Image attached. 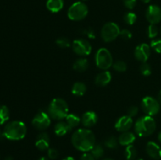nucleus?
I'll use <instances>...</instances> for the list:
<instances>
[{
  "mask_svg": "<svg viewBox=\"0 0 161 160\" xmlns=\"http://www.w3.org/2000/svg\"><path fill=\"white\" fill-rule=\"evenodd\" d=\"M72 144L75 148L83 152H91L96 144L95 136L88 129H79L72 136Z\"/></svg>",
  "mask_w": 161,
  "mask_h": 160,
  "instance_id": "obj_1",
  "label": "nucleus"
},
{
  "mask_svg": "<svg viewBox=\"0 0 161 160\" xmlns=\"http://www.w3.org/2000/svg\"><path fill=\"white\" fill-rule=\"evenodd\" d=\"M27 133L26 125L21 121H12L4 127L3 136L10 141H20L25 138Z\"/></svg>",
  "mask_w": 161,
  "mask_h": 160,
  "instance_id": "obj_2",
  "label": "nucleus"
},
{
  "mask_svg": "<svg viewBox=\"0 0 161 160\" xmlns=\"http://www.w3.org/2000/svg\"><path fill=\"white\" fill-rule=\"evenodd\" d=\"M48 114L54 120L61 121L69 115V106L64 99L54 98L51 100L48 107Z\"/></svg>",
  "mask_w": 161,
  "mask_h": 160,
  "instance_id": "obj_3",
  "label": "nucleus"
},
{
  "mask_svg": "<svg viewBox=\"0 0 161 160\" xmlns=\"http://www.w3.org/2000/svg\"><path fill=\"white\" fill-rule=\"evenodd\" d=\"M157 128L156 121L152 116L146 115L139 118L135 124V131L138 136L143 137L153 134Z\"/></svg>",
  "mask_w": 161,
  "mask_h": 160,
  "instance_id": "obj_4",
  "label": "nucleus"
},
{
  "mask_svg": "<svg viewBox=\"0 0 161 160\" xmlns=\"http://www.w3.org/2000/svg\"><path fill=\"white\" fill-rule=\"evenodd\" d=\"M95 63L98 68L107 71L113 66V59L111 53L106 48H100L95 54Z\"/></svg>",
  "mask_w": 161,
  "mask_h": 160,
  "instance_id": "obj_5",
  "label": "nucleus"
},
{
  "mask_svg": "<svg viewBox=\"0 0 161 160\" xmlns=\"http://www.w3.org/2000/svg\"><path fill=\"white\" fill-rule=\"evenodd\" d=\"M88 14V7L83 2H76L69 7L68 10V17L74 21L83 20Z\"/></svg>",
  "mask_w": 161,
  "mask_h": 160,
  "instance_id": "obj_6",
  "label": "nucleus"
},
{
  "mask_svg": "<svg viewBox=\"0 0 161 160\" xmlns=\"http://www.w3.org/2000/svg\"><path fill=\"white\" fill-rule=\"evenodd\" d=\"M119 27L114 22H108L105 24L101 30V36L104 42H110L114 41L119 36Z\"/></svg>",
  "mask_w": 161,
  "mask_h": 160,
  "instance_id": "obj_7",
  "label": "nucleus"
},
{
  "mask_svg": "<svg viewBox=\"0 0 161 160\" xmlns=\"http://www.w3.org/2000/svg\"><path fill=\"white\" fill-rule=\"evenodd\" d=\"M142 109L146 115L153 116L158 114L160 110V104L158 100L152 97H145L141 103Z\"/></svg>",
  "mask_w": 161,
  "mask_h": 160,
  "instance_id": "obj_8",
  "label": "nucleus"
},
{
  "mask_svg": "<svg viewBox=\"0 0 161 160\" xmlns=\"http://www.w3.org/2000/svg\"><path fill=\"white\" fill-rule=\"evenodd\" d=\"M72 47L74 53L80 56H88L92 51V46L91 43L84 39H78L74 40L72 44Z\"/></svg>",
  "mask_w": 161,
  "mask_h": 160,
  "instance_id": "obj_9",
  "label": "nucleus"
},
{
  "mask_svg": "<svg viewBox=\"0 0 161 160\" xmlns=\"http://www.w3.org/2000/svg\"><path fill=\"white\" fill-rule=\"evenodd\" d=\"M50 122H51L50 116L49 115L48 112L45 111H39L34 116L31 121L33 126L39 130H47L50 126Z\"/></svg>",
  "mask_w": 161,
  "mask_h": 160,
  "instance_id": "obj_10",
  "label": "nucleus"
},
{
  "mask_svg": "<svg viewBox=\"0 0 161 160\" xmlns=\"http://www.w3.org/2000/svg\"><path fill=\"white\" fill-rule=\"evenodd\" d=\"M146 17L150 24H157L161 21V8L157 5H151L146 12Z\"/></svg>",
  "mask_w": 161,
  "mask_h": 160,
  "instance_id": "obj_11",
  "label": "nucleus"
},
{
  "mask_svg": "<svg viewBox=\"0 0 161 160\" xmlns=\"http://www.w3.org/2000/svg\"><path fill=\"white\" fill-rule=\"evenodd\" d=\"M150 46L148 44L142 43L136 46L135 50V56L138 61L146 63L150 56Z\"/></svg>",
  "mask_w": 161,
  "mask_h": 160,
  "instance_id": "obj_12",
  "label": "nucleus"
},
{
  "mask_svg": "<svg viewBox=\"0 0 161 160\" xmlns=\"http://www.w3.org/2000/svg\"><path fill=\"white\" fill-rule=\"evenodd\" d=\"M133 125V119L129 115H123L117 119L115 123V128L117 131L124 133L130 130Z\"/></svg>",
  "mask_w": 161,
  "mask_h": 160,
  "instance_id": "obj_13",
  "label": "nucleus"
},
{
  "mask_svg": "<svg viewBox=\"0 0 161 160\" xmlns=\"http://www.w3.org/2000/svg\"><path fill=\"white\" fill-rule=\"evenodd\" d=\"M98 120L97 115L94 111H88L83 113L81 118V122L83 125L86 128H91L94 126Z\"/></svg>",
  "mask_w": 161,
  "mask_h": 160,
  "instance_id": "obj_14",
  "label": "nucleus"
},
{
  "mask_svg": "<svg viewBox=\"0 0 161 160\" xmlns=\"http://www.w3.org/2000/svg\"><path fill=\"white\" fill-rule=\"evenodd\" d=\"M36 147L40 151L48 150L50 148V136L46 132H42L37 136L36 140Z\"/></svg>",
  "mask_w": 161,
  "mask_h": 160,
  "instance_id": "obj_15",
  "label": "nucleus"
},
{
  "mask_svg": "<svg viewBox=\"0 0 161 160\" xmlns=\"http://www.w3.org/2000/svg\"><path fill=\"white\" fill-rule=\"evenodd\" d=\"M146 153L150 158L153 159H160L161 158V147L159 144L153 141H149L147 143L146 147Z\"/></svg>",
  "mask_w": 161,
  "mask_h": 160,
  "instance_id": "obj_16",
  "label": "nucleus"
},
{
  "mask_svg": "<svg viewBox=\"0 0 161 160\" xmlns=\"http://www.w3.org/2000/svg\"><path fill=\"white\" fill-rule=\"evenodd\" d=\"M112 75L108 71H103L95 78V84L97 86H105L111 82Z\"/></svg>",
  "mask_w": 161,
  "mask_h": 160,
  "instance_id": "obj_17",
  "label": "nucleus"
},
{
  "mask_svg": "<svg viewBox=\"0 0 161 160\" xmlns=\"http://www.w3.org/2000/svg\"><path fill=\"white\" fill-rule=\"evenodd\" d=\"M135 135L132 132L127 131L121 133L118 138L119 144L122 146H128L133 144L135 141Z\"/></svg>",
  "mask_w": 161,
  "mask_h": 160,
  "instance_id": "obj_18",
  "label": "nucleus"
},
{
  "mask_svg": "<svg viewBox=\"0 0 161 160\" xmlns=\"http://www.w3.org/2000/svg\"><path fill=\"white\" fill-rule=\"evenodd\" d=\"M71 130H72L69 126V125L66 123V122H63V121H60L54 126V133L58 136H64Z\"/></svg>",
  "mask_w": 161,
  "mask_h": 160,
  "instance_id": "obj_19",
  "label": "nucleus"
},
{
  "mask_svg": "<svg viewBox=\"0 0 161 160\" xmlns=\"http://www.w3.org/2000/svg\"><path fill=\"white\" fill-rule=\"evenodd\" d=\"M64 6L63 0H47V8L52 13H58Z\"/></svg>",
  "mask_w": 161,
  "mask_h": 160,
  "instance_id": "obj_20",
  "label": "nucleus"
},
{
  "mask_svg": "<svg viewBox=\"0 0 161 160\" xmlns=\"http://www.w3.org/2000/svg\"><path fill=\"white\" fill-rule=\"evenodd\" d=\"M88 67H89V63L86 58H80L77 59L76 61L74 62L73 69L78 72H83L87 70Z\"/></svg>",
  "mask_w": 161,
  "mask_h": 160,
  "instance_id": "obj_21",
  "label": "nucleus"
},
{
  "mask_svg": "<svg viewBox=\"0 0 161 160\" xmlns=\"http://www.w3.org/2000/svg\"><path fill=\"white\" fill-rule=\"evenodd\" d=\"M86 91V86L82 82H76L72 87V93L76 97H81L84 95Z\"/></svg>",
  "mask_w": 161,
  "mask_h": 160,
  "instance_id": "obj_22",
  "label": "nucleus"
},
{
  "mask_svg": "<svg viewBox=\"0 0 161 160\" xmlns=\"http://www.w3.org/2000/svg\"><path fill=\"white\" fill-rule=\"evenodd\" d=\"M65 122L69 125V126L70 127L71 130H72L73 128L80 125V122H81V119L75 114H69L67 117L65 118Z\"/></svg>",
  "mask_w": 161,
  "mask_h": 160,
  "instance_id": "obj_23",
  "label": "nucleus"
},
{
  "mask_svg": "<svg viewBox=\"0 0 161 160\" xmlns=\"http://www.w3.org/2000/svg\"><path fill=\"white\" fill-rule=\"evenodd\" d=\"M9 108L5 105H0V125H3L5 122H7L9 119Z\"/></svg>",
  "mask_w": 161,
  "mask_h": 160,
  "instance_id": "obj_24",
  "label": "nucleus"
},
{
  "mask_svg": "<svg viewBox=\"0 0 161 160\" xmlns=\"http://www.w3.org/2000/svg\"><path fill=\"white\" fill-rule=\"evenodd\" d=\"M124 155L127 160H135L137 157V149L132 144L127 146L124 151Z\"/></svg>",
  "mask_w": 161,
  "mask_h": 160,
  "instance_id": "obj_25",
  "label": "nucleus"
},
{
  "mask_svg": "<svg viewBox=\"0 0 161 160\" xmlns=\"http://www.w3.org/2000/svg\"><path fill=\"white\" fill-rule=\"evenodd\" d=\"M105 151H104L103 147L101 144H95V145L93 147V148L91 150V154L94 157L95 159H99L104 155Z\"/></svg>",
  "mask_w": 161,
  "mask_h": 160,
  "instance_id": "obj_26",
  "label": "nucleus"
},
{
  "mask_svg": "<svg viewBox=\"0 0 161 160\" xmlns=\"http://www.w3.org/2000/svg\"><path fill=\"white\" fill-rule=\"evenodd\" d=\"M105 145L110 149H116L119 145V141L114 136H110L105 141Z\"/></svg>",
  "mask_w": 161,
  "mask_h": 160,
  "instance_id": "obj_27",
  "label": "nucleus"
},
{
  "mask_svg": "<svg viewBox=\"0 0 161 160\" xmlns=\"http://www.w3.org/2000/svg\"><path fill=\"white\" fill-rule=\"evenodd\" d=\"M113 67L115 71L118 72H124L127 70V65L124 61H117L115 63H113Z\"/></svg>",
  "mask_w": 161,
  "mask_h": 160,
  "instance_id": "obj_28",
  "label": "nucleus"
},
{
  "mask_svg": "<svg viewBox=\"0 0 161 160\" xmlns=\"http://www.w3.org/2000/svg\"><path fill=\"white\" fill-rule=\"evenodd\" d=\"M56 44L61 49H66L70 46V40L66 37H60L56 40Z\"/></svg>",
  "mask_w": 161,
  "mask_h": 160,
  "instance_id": "obj_29",
  "label": "nucleus"
},
{
  "mask_svg": "<svg viewBox=\"0 0 161 160\" xmlns=\"http://www.w3.org/2000/svg\"><path fill=\"white\" fill-rule=\"evenodd\" d=\"M124 21L129 25H132L136 22L137 20V16L135 13L128 12L124 15Z\"/></svg>",
  "mask_w": 161,
  "mask_h": 160,
  "instance_id": "obj_30",
  "label": "nucleus"
},
{
  "mask_svg": "<svg viewBox=\"0 0 161 160\" xmlns=\"http://www.w3.org/2000/svg\"><path fill=\"white\" fill-rule=\"evenodd\" d=\"M158 33V28H157V26L156 24H150L148 27L147 34L149 38H150V39H154V38L157 37Z\"/></svg>",
  "mask_w": 161,
  "mask_h": 160,
  "instance_id": "obj_31",
  "label": "nucleus"
},
{
  "mask_svg": "<svg viewBox=\"0 0 161 160\" xmlns=\"http://www.w3.org/2000/svg\"><path fill=\"white\" fill-rule=\"evenodd\" d=\"M140 72L144 76H149L152 73V69H151L150 65L147 63H142L140 66Z\"/></svg>",
  "mask_w": 161,
  "mask_h": 160,
  "instance_id": "obj_32",
  "label": "nucleus"
},
{
  "mask_svg": "<svg viewBox=\"0 0 161 160\" xmlns=\"http://www.w3.org/2000/svg\"><path fill=\"white\" fill-rule=\"evenodd\" d=\"M151 48L153 49L155 52L161 53V39H154L151 42Z\"/></svg>",
  "mask_w": 161,
  "mask_h": 160,
  "instance_id": "obj_33",
  "label": "nucleus"
},
{
  "mask_svg": "<svg viewBox=\"0 0 161 160\" xmlns=\"http://www.w3.org/2000/svg\"><path fill=\"white\" fill-rule=\"evenodd\" d=\"M47 156H48V158L50 159L54 160L58 158V156H59V152L55 148H49L47 150Z\"/></svg>",
  "mask_w": 161,
  "mask_h": 160,
  "instance_id": "obj_34",
  "label": "nucleus"
},
{
  "mask_svg": "<svg viewBox=\"0 0 161 160\" xmlns=\"http://www.w3.org/2000/svg\"><path fill=\"white\" fill-rule=\"evenodd\" d=\"M119 37L124 39V40H129L130 39H131L132 33L128 29H124L122 31H120Z\"/></svg>",
  "mask_w": 161,
  "mask_h": 160,
  "instance_id": "obj_35",
  "label": "nucleus"
},
{
  "mask_svg": "<svg viewBox=\"0 0 161 160\" xmlns=\"http://www.w3.org/2000/svg\"><path fill=\"white\" fill-rule=\"evenodd\" d=\"M138 113V108L137 106H130L127 110V115L130 117H135Z\"/></svg>",
  "mask_w": 161,
  "mask_h": 160,
  "instance_id": "obj_36",
  "label": "nucleus"
},
{
  "mask_svg": "<svg viewBox=\"0 0 161 160\" xmlns=\"http://www.w3.org/2000/svg\"><path fill=\"white\" fill-rule=\"evenodd\" d=\"M123 1H124V6L129 9H133L136 6L137 0H123Z\"/></svg>",
  "mask_w": 161,
  "mask_h": 160,
  "instance_id": "obj_37",
  "label": "nucleus"
},
{
  "mask_svg": "<svg viewBox=\"0 0 161 160\" xmlns=\"http://www.w3.org/2000/svg\"><path fill=\"white\" fill-rule=\"evenodd\" d=\"M83 34L87 36L90 39H94L95 38V34H94V30L91 29V28H87V29L83 30Z\"/></svg>",
  "mask_w": 161,
  "mask_h": 160,
  "instance_id": "obj_38",
  "label": "nucleus"
},
{
  "mask_svg": "<svg viewBox=\"0 0 161 160\" xmlns=\"http://www.w3.org/2000/svg\"><path fill=\"white\" fill-rule=\"evenodd\" d=\"M80 160H96V159L94 158V157L93 156L91 153L85 152V153L81 156Z\"/></svg>",
  "mask_w": 161,
  "mask_h": 160,
  "instance_id": "obj_39",
  "label": "nucleus"
},
{
  "mask_svg": "<svg viewBox=\"0 0 161 160\" xmlns=\"http://www.w3.org/2000/svg\"><path fill=\"white\" fill-rule=\"evenodd\" d=\"M63 160H75V159H74L73 157H72V156H68V157H66V158H64Z\"/></svg>",
  "mask_w": 161,
  "mask_h": 160,
  "instance_id": "obj_40",
  "label": "nucleus"
},
{
  "mask_svg": "<svg viewBox=\"0 0 161 160\" xmlns=\"http://www.w3.org/2000/svg\"><path fill=\"white\" fill-rule=\"evenodd\" d=\"M158 100L161 104V90L160 91V93H159V94H158Z\"/></svg>",
  "mask_w": 161,
  "mask_h": 160,
  "instance_id": "obj_41",
  "label": "nucleus"
},
{
  "mask_svg": "<svg viewBox=\"0 0 161 160\" xmlns=\"http://www.w3.org/2000/svg\"><path fill=\"white\" fill-rule=\"evenodd\" d=\"M38 160H50V158H47V157H41Z\"/></svg>",
  "mask_w": 161,
  "mask_h": 160,
  "instance_id": "obj_42",
  "label": "nucleus"
},
{
  "mask_svg": "<svg viewBox=\"0 0 161 160\" xmlns=\"http://www.w3.org/2000/svg\"><path fill=\"white\" fill-rule=\"evenodd\" d=\"M4 160H13V157L7 156V157H6V158H5Z\"/></svg>",
  "mask_w": 161,
  "mask_h": 160,
  "instance_id": "obj_43",
  "label": "nucleus"
},
{
  "mask_svg": "<svg viewBox=\"0 0 161 160\" xmlns=\"http://www.w3.org/2000/svg\"><path fill=\"white\" fill-rule=\"evenodd\" d=\"M158 141H160V143H161V131L159 133V134H158Z\"/></svg>",
  "mask_w": 161,
  "mask_h": 160,
  "instance_id": "obj_44",
  "label": "nucleus"
},
{
  "mask_svg": "<svg viewBox=\"0 0 161 160\" xmlns=\"http://www.w3.org/2000/svg\"><path fill=\"white\" fill-rule=\"evenodd\" d=\"M141 1L144 3H149L151 0H141Z\"/></svg>",
  "mask_w": 161,
  "mask_h": 160,
  "instance_id": "obj_45",
  "label": "nucleus"
},
{
  "mask_svg": "<svg viewBox=\"0 0 161 160\" xmlns=\"http://www.w3.org/2000/svg\"><path fill=\"white\" fill-rule=\"evenodd\" d=\"M102 160H113L112 158H105V159H102Z\"/></svg>",
  "mask_w": 161,
  "mask_h": 160,
  "instance_id": "obj_46",
  "label": "nucleus"
},
{
  "mask_svg": "<svg viewBox=\"0 0 161 160\" xmlns=\"http://www.w3.org/2000/svg\"><path fill=\"white\" fill-rule=\"evenodd\" d=\"M2 135H3V133H1V130H0V136H2Z\"/></svg>",
  "mask_w": 161,
  "mask_h": 160,
  "instance_id": "obj_47",
  "label": "nucleus"
},
{
  "mask_svg": "<svg viewBox=\"0 0 161 160\" xmlns=\"http://www.w3.org/2000/svg\"><path fill=\"white\" fill-rule=\"evenodd\" d=\"M138 160H143V159H142V158H138Z\"/></svg>",
  "mask_w": 161,
  "mask_h": 160,
  "instance_id": "obj_48",
  "label": "nucleus"
},
{
  "mask_svg": "<svg viewBox=\"0 0 161 160\" xmlns=\"http://www.w3.org/2000/svg\"><path fill=\"white\" fill-rule=\"evenodd\" d=\"M160 35H161V28H160Z\"/></svg>",
  "mask_w": 161,
  "mask_h": 160,
  "instance_id": "obj_49",
  "label": "nucleus"
},
{
  "mask_svg": "<svg viewBox=\"0 0 161 160\" xmlns=\"http://www.w3.org/2000/svg\"><path fill=\"white\" fill-rule=\"evenodd\" d=\"M83 1H85V0H83Z\"/></svg>",
  "mask_w": 161,
  "mask_h": 160,
  "instance_id": "obj_50",
  "label": "nucleus"
}]
</instances>
